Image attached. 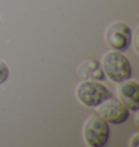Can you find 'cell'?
<instances>
[{
    "instance_id": "1",
    "label": "cell",
    "mask_w": 139,
    "mask_h": 147,
    "mask_svg": "<svg viewBox=\"0 0 139 147\" xmlns=\"http://www.w3.org/2000/svg\"><path fill=\"white\" fill-rule=\"evenodd\" d=\"M102 67L111 81L120 83L130 78L132 66L128 59L120 51H110L102 59Z\"/></svg>"
},
{
    "instance_id": "2",
    "label": "cell",
    "mask_w": 139,
    "mask_h": 147,
    "mask_svg": "<svg viewBox=\"0 0 139 147\" xmlns=\"http://www.w3.org/2000/svg\"><path fill=\"white\" fill-rule=\"evenodd\" d=\"M76 97L83 105L97 107L103 101L112 96L111 92L103 83L96 80H85L76 88Z\"/></svg>"
},
{
    "instance_id": "3",
    "label": "cell",
    "mask_w": 139,
    "mask_h": 147,
    "mask_svg": "<svg viewBox=\"0 0 139 147\" xmlns=\"http://www.w3.org/2000/svg\"><path fill=\"white\" fill-rule=\"evenodd\" d=\"M84 140L90 147H103L109 141L110 127L99 115L89 118L83 129Z\"/></svg>"
},
{
    "instance_id": "4",
    "label": "cell",
    "mask_w": 139,
    "mask_h": 147,
    "mask_svg": "<svg viewBox=\"0 0 139 147\" xmlns=\"http://www.w3.org/2000/svg\"><path fill=\"white\" fill-rule=\"evenodd\" d=\"M133 32L130 27L124 22H115L108 27L106 32L107 45L113 50L124 52L132 45Z\"/></svg>"
},
{
    "instance_id": "5",
    "label": "cell",
    "mask_w": 139,
    "mask_h": 147,
    "mask_svg": "<svg viewBox=\"0 0 139 147\" xmlns=\"http://www.w3.org/2000/svg\"><path fill=\"white\" fill-rule=\"evenodd\" d=\"M97 114L109 123L121 124L128 119L129 109L121 101L111 96L97 106Z\"/></svg>"
},
{
    "instance_id": "6",
    "label": "cell",
    "mask_w": 139,
    "mask_h": 147,
    "mask_svg": "<svg viewBox=\"0 0 139 147\" xmlns=\"http://www.w3.org/2000/svg\"><path fill=\"white\" fill-rule=\"evenodd\" d=\"M117 95L121 102L132 111L139 109V84L135 80H125L117 87Z\"/></svg>"
},
{
    "instance_id": "7",
    "label": "cell",
    "mask_w": 139,
    "mask_h": 147,
    "mask_svg": "<svg viewBox=\"0 0 139 147\" xmlns=\"http://www.w3.org/2000/svg\"><path fill=\"white\" fill-rule=\"evenodd\" d=\"M9 67L3 61L0 60V84L7 81V79L9 77Z\"/></svg>"
},
{
    "instance_id": "8",
    "label": "cell",
    "mask_w": 139,
    "mask_h": 147,
    "mask_svg": "<svg viewBox=\"0 0 139 147\" xmlns=\"http://www.w3.org/2000/svg\"><path fill=\"white\" fill-rule=\"evenodd\" d=\"M138 145V133H135L134 136L130 138L129 146H137Z\"/></svg>"
},
{
    "instance_id": "9",
    "label": "cell",
    "mask_w": 139,
    "mask_h": 147,
    "mask_svg": "<svg viewBox=\"0 0 139 147\" xmlns=\"http://www.w3.org/2000/svg\"><path fill=\"white\" fill-rule=\"evenodd\" d=\"M135 50H136V53H138V49H137V48H138V46H137V38H138V30H137V32H135Z\"/></svg>"
}]
</instances>
